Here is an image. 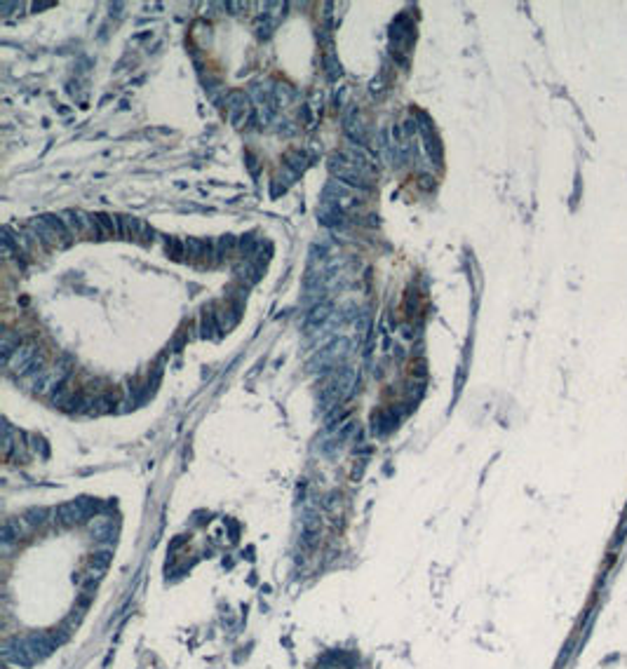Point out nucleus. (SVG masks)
<instances>
[{"label":"nucleus","mask_w":627,"mask_h":669,"mask_svg":"<svg viewBox=\"0 0 627 669\" xmlns=\"http://www.w3.org/2000/svg\"><path fill=\"white\" fill-rule=\"evenodd\" d=\"M94 221H96V228H99V235H103V237L120 235V225H118V221L113 219V216L99 214V216H94Z\"/></svg>","instance_id":"obj_4"},{"label":"nucleus","mask_w":627,"mask_h":669,"mask_svg":"<svg viewBox=\"0 0 627 669\" xmlns=\"http://www.w3.org/2000/svg\"><path fill=\"white\" fill-rule=\"evenodd\" d=\"M167 252H169V256L174 261H181V256H186V242H181V239H169V242H167Z\"/></svg>","instance_id":"obj_7"},{"label":"nucleus","mask_w":627,"mask_h":669,"mask_svg":"<svg viewBox=\"0 0 627 669\" xmlns=\"http://www.w3.org/2000/svg\"><path fill=\"white\" fill-rule=\"evenodd\" d=\"M329 317H331V306H329V303H317V306H313V308H310V313H308L306 329L310 331V329L322 327V324H324Z\"/></svg>","instance_id":"obj_2"},{"label":"nucleus","mask_w":627,"mask_h":669,"mask_svg":"<svg viewBox=\"0 0 627 669\" xmlns=\"http://www.w3.org/2000/svg\"><path fill=\"white\" fill-rule=\"evenodd\" d=\"M211 254V245L207 239H198V237H188L186 239V256L191 259H202V256H209Z\"/></svg>","instance_id":"obj_3"},{"label":"nucleus","mask_w":627,"mask_h":669,"mask_svg":"<svg viewBox=\"0 0 627 669\" xmlns=\"http://www.w3.org/2000/svg\"><path fill=\"white\" fill-rule=\"evenodd\" d=\"M421 186L423 188H430V186H432L430 184V176H421Z\"/></svg>","instance_id":"obj_10"},{"label":"nucleus","mask_w":627,"mask_h":669,"mask_svg":"<svg viewBox=\"0 0 627 669\" xmlns=\"http://www.w3.org/2000/svg\"><path fill=\"white\" fill-rule=\"evenodd\" d=\"M254 247H256V239H254V235H245V237L240 239V249H242V254H245V256H249V254L254 252Z\"/></svg>","instance_id":"obj_9"},{"label":"nucleus","mask_w":627,"mask_h":669,"mask_svg":"<svg viewBox=\"0 0 627 669\" xmlns=\"http://www.w3.org/2000/svg\"><path fill=\"white\" fill-rule=\"evenodd\" d=\"M324 66H327V75L331 78V80L341 78V64L336 62V56H334V52H331V47L324 52Z\"/></svg>","instance_id":"obj_6"},{"label":"nucleus","mask_w":627,"mask_h":669,"mask_svg":"<svg viewBox=\"0 0 627 669\" xmlns=\"http://www.w3.org/2000/svg\"><path fill=\"white\" fill-rule=\"evenodd\" d=\"M225 106H228L231 123L240 127V123L247 120V113H249V99H247V94L240 92V89H235V92H231V94L225 96Z\"/></svg>","instance_id":"obj_1"},{"label":"nucleus","mask_w":627,"mask_h":669,"mask_svg":"<svg viewBox=\"0 0 627 669\" xmlns=\"http://www.w3.org/2000/svg\"><path fill=\"white\" fill-rule=\"evenodd\" d=\"M235 273H238V277L242 282H247V284H254V282L259 280V268L252 266L249 261H247V263H242V266H238V270H235Z\"/></svg>","instance_id":"obj_5"},{"label":"nucleus","mask_w":627,"mask_h":669,"mask_svg":"<svg viewBox=\"0 0 627 669\" xmlns=\"http://www.w3.org/2000/svg\"><path fill=\"white\" fill-rule=\"evenodd\" d=\"M233 247H235V237H233V235L221 237L218 239V245H216V256H228V254L233 252Z\"/></svg>","instance_id":"obj_8"}]
</instances>
